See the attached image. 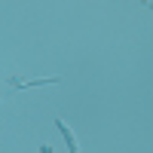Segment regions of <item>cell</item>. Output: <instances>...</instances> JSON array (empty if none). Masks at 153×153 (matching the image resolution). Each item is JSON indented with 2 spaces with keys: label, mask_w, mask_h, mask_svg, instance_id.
I'll list each match as a JSON object with an SVG mask.
<instances>
[{
  "label": "cell",
  "mask_w": 153,
  "mask_h": 153,
  "mask_svg": "<svg viewBox=\"0 0 153 153\" xmlns=\"http://www.w3.org/2000/svg\"><path fill=\"white\" fill-rule=\"evenodd\" d=\"M61 76H43V80H22V76H9V89H25V86H46V83H58Z\"/></svg>",
  "instance_id": "6da1fadb"
},
{
  "label": "cell",
  "mask_w": 153,
  "mask_h": 153,
  "mask_svg": "<svg viewBox=\"0 0 153 153\" xmlns=\"http://www.w3.org/2000/svg\"><path fill=\"white\" fill-rule=\"evenodd\" d=\"M58 129H61V135H65V141H68V147H71V153H80V150H76V141H74V135H71V129H68L65 123H58Z\"/></svg>",
  "instance_id": "7a4b0ae2"
}]
</instances>
